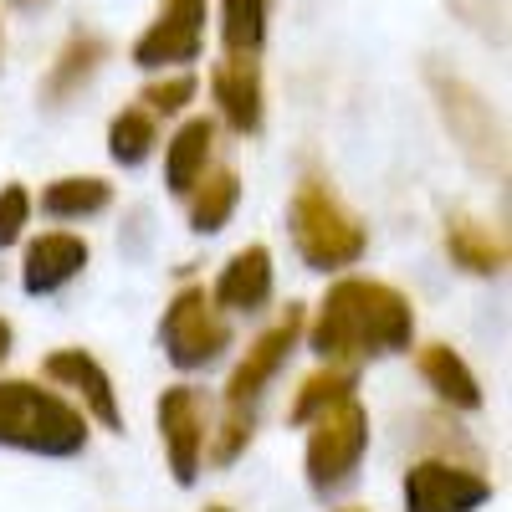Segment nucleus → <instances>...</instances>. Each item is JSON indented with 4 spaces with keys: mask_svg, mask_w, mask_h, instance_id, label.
Listing matches in <instances>:
<instances>
[{
    "mask_svg": "<svg viewBox=\"0 0 512 512\" xmlns=\"http://www.w3.org/2000/svg\"><path fill=\"white\" fill-rule=\"evenodd\" d=\"M308 328V349L323 364H364L390 359L415 344V308L410 297L379 277H338Z\"/></svg>",
    "mask_w": 512,
    "mask_h": 512,
    "instance_id": "1",
    "label": "nucleus"
},
{
    "mask_svg": "<svg viewBox=\"0 0 512 512\" xmlns=\"http://www.w3.org/2000/svg\"><path fill=\"white\" fill-rule=\"evenodd\" d=\"M0 446L47 461H72L88 451V415L31 379H0Z\"/></svg>",
    "mask_w": 512,
    "mask_h": 512,
    "instance_id": "2",
    "label": "nucleus"
},
{
    "mask_svg": "<svg viewBox=\"0 0 512 512\" xmlns=\"http://www.w3.org/2000/svg\"><path fill=\"white\" fill-rule=\"evenodd\" d=\"M287 231H292L297 256H303L313 272H344V267H354L359 256L369 251L364 221L318 175H308L303 185L292 190V200H287Z\"/></svg>",
    "mask_w": 512,
    "mask_h": 512,
    "instance_id": "3",
    "label": "nucleus"
},
{
    "mask_svg": "<svg viewBox=\"0 0 512 512\" xmlns=\"http://www.w3.org/2000/svg\"><path fill=\"white\" fill-rule=\"evenodd\" d=\"M369 451V410L349 395L328 405L323 415L308 420V451H303V472L308 487L318 497H338L354 477H359V461Z\"/></svg>",
    "mask_w": 512,
    "mask_h": 512,
    "instance_id": "4",
    "label": "nucleus"
},
{
    "mask_svg": "<svg viewBox=\"0 0 512 512\" xmlns=\"http://www.w3.org/2000/svg\"><path fill=\"white\" fill-rule=\"evenodd\" d=\"M159 349L185 374L210 369L231 349V318L216 308V297H210L205 287H180L175 297H169L164 318H159Z\"/></svg>",
    "mask_w": 512,
    "mask_h": 512,
    "instance_id": "5",
    "label": "nucleus"
},
{
    "mask_svg": "<svg viewBox=\"0 0 512 512\" xmlns=\"http://www.w3.org/2000/svg\"><path fill=\"white\" fill-rule=\"evenodd\" d=\"M431 93H436V108H441V123L451 128V139L461 144V154L472 159L482 175H507V128L497 118V108L472 88L466 77H446V72H431Z\"/></svg>",
    "mask_w": 512,
    "mask_h": 512,
    "instance_id": "6",
    "label": "nucleus"
},
{
    "mask_svg": "<svg viewBox=\"0 0 512 512\" xmlns=\"http://www.w3.org/2000/svg\"><path fill=\"white\" fill-rule=\"evenodd\" d=\"M303 308H287L256 344L246 349V359L231 369V379H226V415H256V405H262V395H267V384L282 374V364L292 359V349H297V338H303Z\"/></svg>",
    "mask_w": 512,
    "mask_h": 512,
    "instance_id": "7",
    "label": "nucleus"
},
{
    "mask_svg": "<svg viewBox=\"0 0 512 512\" xmlns=\"http://www.w3.org/2000/svg\"><path fill=\"white\" fill-rule=\"evenodd\" d=\"M205 21H210L205 0H164L159 16L134 41V67L164 72V67L200 62V52H205Z\"/></svg>",
    "mask_w": 512,
    "mask_h": 512,
    "instance_id": "8",
    "label": "nucleus"
},
{
    "mask_svg": "<svg viewBox=\"0 0 512 512\" xmlns=\"http://www.w3.org/2000/svg\"><path fill=\"white\" fill-rule=\"evenodd\" d=\"M405 512H477L492 502V482L472 466H456V461H415L405 482H400Z\"/></svg>",
    "mask_w": 512,
    "mask_h": 512,
    "instance_id": "9",
    "label": "nucleus"
},
{
    "mask_svg": "<svg viewBox=\"0 0 512 512\" xmlns=\"http://www.w3.org/2000/svg\"><path fill=\"white\" fill-rule=\"evenodd\" d=\"M154 425H159V441H164V456H169V472H175L180 487H195L200 482V461H205V410H200V395L190 384H169L154 405Z\"/></svg>",
    "mask_w": 512,
    "mask_h": 512,
    "instance_id": "10",
    "label": "nucleus"
},
{
    "mask_svg": "<svg viewBox=\"0 0 512 512\" xmlns=\"http://www.w3.org/2000/svg\"><path fill=\"white\" fill-rule=\"evenodd\" d=\"M47 379L52 384H62V390H72L77 400H82V410H88L103 431H113V436H123V405H118V390H113V379H108V369L88 354V349H57V354H47Z\"/></svg>",
    "mask_w": 512,
    "mask_h": 512,
    "instance_id": "11",
    "label": "nucleus"
},
{
    "mask_svg": "<svg viewBox=\"0 0 512 512\" xmlns=\"http://www.w3.org/2000/svg\"><path fill=\"white\" fill-rule=\"evenodd\" d=\"M88 262H93V251H88L82 236L47 231V236H36L26 246V256H21V287H26V297H52L67 282H77Z\"/></svg>",
    "mask_w": 512,
    "mask_h": 512,
    "instance_id": "12",
    "label": "nucleus"
},
{
    "mask_svg": "<svg viewBox=\"0 0 512 512\" xmlns=\"http://www.w3.org/2000/svg\"><path fill=\"white\" fill-rule=\"evenodd\" d=\"M210 98H216L221 118L231 134H256L267 118V98H262V67L256 57H226L210 67Z\"/></svg>",
    "mask_w": 512,
    "mask_h": 512,
    "instance_id": "13",
    "label": "nucleus"
},
{
    "mask_svg": "<svg viewBox=\"0 0 512 512\" xmlns=\"http://www.w3.org/2000/svg\"><path fill=\"white\" fill-rule=\"evenodd\" d=\"M272 282H277L272 251H267L262 241H251V246H241L231 262L221 267V277H216V287H210V297H216L221 313H256V308L272 303Z\"/></svg>",
    "mask_w": 512,
    "mask_h": 512,
    "instance_id": "14",
    "label": "nucleus"
},
{
    "mask_svg": "<svg viewBox=\"0 0 512 512\" xmlns=\"http://www.w3.org/2000/svg\"><path fill=\"white\" fill-rule=\"evenodd\" d=\"M210 149H216V123L210 118H185L180 134L164 144V190L175 200H185L195 190V180L210 164Z\"/></svg>",
    "mask_w": 512,
    "mask_h": 512,
    "instance_id": "15",
    "label": "nucleus"
},
{
    "mask_svg": "<svg viewBox=\"0 0 512 512\" xmlns=\"http://www.w3.org/2000/svg\"><path fill=\"white\" fill-rule=\"evenodd\" d=\"M415 369L451 410H482V384H477L472 364H466L451 344H425L415 354Z\"/></svg>",
    "mask_w": 512,
    "mask_h": 512,
    "instance_id": "16",
    "label": "nucleus"
},
{
    "mask_svg": "<svg viewBox=\"0 0 512 512\" xmlns=\"http://www.w3.org/2000/svg\"><path fill=\"white\" fill-rule=\"evenodd\" d=\"M446 251H451V262L472 277H497L507 267V236L472 221V216H456L446 226Z\"/></svg>",
    "mask_w": 512,
    "mask_h": 512,
    "instance_id": "17",
    "label": "nucleus"
},
{
    "mask_svg": "<svg viewBox=\"0 0 512 512\" xmlns=\"http://www.w3.org/2000/svg\"><path fill=\"white\" fill-rule=\"evenodd\" d=\"M185 200H190V231H195V236H216V231H226V221L236 216V205H241V180H236V169H216V175H200L195 190H190Z\"/></svg>",
    "mask_w": 512,
    "mask_h": 512,
    "instance_id": "18",
    "label": "nucleus"
},
{
    "mask_svg": "<svg viewBox=\"0 0 512 512\" xmlns=\"http://www.w3.org/2000/svg\"><path fill=\"white\" fill-rule=\"evenodd\" d=\"M108 205H113V185L98 175H62L41 190V210L52 221H88V216H103Z\"/></svg>",
    "mask_w": 512,
    "mask_h": 512,
    "instance_id": "19",
    "label": "nucleus"
},
{
    "mask_svg": "<svg viewBox=\"0 0 512 512\" xmlns=\"http://www.w3.org/2000/svg\"><path fill=\"white\" fill-rule=\"evenodd\" d=\"M272 0H221V47L226 57H256L267 47Z\"/></svg>",
    "mask_w": 512,
    "mask_h": 512,
    "instance_id": "20",
    "label": "nucleus"
},
{
    "mask_svg": "<svg viewBox=\"0 0 512 512\" xmlns=\"http://www.w3.org/2000/svg\"><path fill=\"white\" fill-rule=\"evenodd\" d=\"M108 57V47L93 36V31H77L67 47L57 52V62H52V72H47V98L52 103H62V98H72L82 82H88L93 72H98V62Z\"/></svg>",
    "mask_w": 512,
    "mask_h": 512,
    "instance_id": "21",
    "label": "nucleus"
},
{
    "mask_svg": "<svg viewBox=\"0 0 512 512\" xmlns=\"http://www.w3.org/2000/svg\"><path fill=\"white\" fill-rule=\"evenodd\" d=\"M154 144H159V123H154L149 108H123V113H113V123H108V159H113V164L139 169V164L154 154Z\"/></svg>",
    "mask_w": 512,
    "mask_h": 512,
    "instance_id": "22",
    "label": "nucleus"
},
{
    "mask_svg": "<svg viewBox=\"0 0 512 512\" xmlns=\"http://www.w3.org/2000/svg\"><path fill=\"white\" fill-rule=\"evenodd\" d=\"M354 390H359V374H354L349 364H328V369H318V374L303 379V390H297L287 420H292V425H308L313 415H323V410L338 405V400H349Z\"/></svg>",
    "mask_w": 512,
    "mask_h": 512,
    "instance_id": "23",
    "label": "nucleus"
},
{
    "mask_svg": "<svg viewBox=\"0 0 512 512\" xmlns=\"http://www.w3.org/2000/svg\"><path fill=\"white\" fill-rule=\"evenodd\" d=\"M195 93H200V77H195L190 67H180V72H169V77L149 82V88L139 93V108H149L154 118H159V113L175 118V113H185V108L195 103Z\"/></svg>",
    "mask_w": 512,
    "mask_h": 512,
    "instance_id": "24",
    "label": "nucleus"
},
{
    "mask_svg": "<svg viewBox=\"0 0 512 512\" xmlns=\"http://www.w3.org/2000/svg\"><path fill=\"white\" fill-rule=\"evenodd\" d=\"M26 221H31V195L26 185H0V251L16 246L26 236Z\"/></svg>",
    "mask_w": 512,
    "mask_h": 512,
    "instance_id": "25",
    "label": "nucleus"
},
{
    "mask_svg": "<svg viewBox=\"0 0 512 512\" xmlns=\"http://www.w3.org/2000/svg\"><path fill=\"white\" fill-rule=\"evenodd\" d=\"M251 431H256V415H226L221 420V436H216V466H231L246 446H251Z\"/></svg>",
    "mask_w": 512,
    "mask_h": 512,
    "instance_id": "26",
    "label": "nucleus"
},
{
    "mask_svg": "<svg viewBox=\"0 0 512 512\" xmlns=\"http://www.w3.org/2000/svg\"><path fill=\"white\" fill-rule=\"evenodd\" d=\"M11 344H16V328H11L6 318H0V364L11 359Z\"/></svg>",
    "mask_w": 512,
    "mask_h": 512,
    "instance_id": "27",
    "label": "nucleus"
},
{
    "mask_svg": "<svg viewBox=\"0 0 512 512\" xmlns=\"http://www.w3.org/2000/svg\"><path fill=\"white\" fill-rule=\"evenodd\" d=\"M16 6H21V11H31V6H36V0H16Z\"/></svg>",
    "mask_w": 512,
    "mask_h": 512,
    "instance_id": "28",
    "label": "nucleus"
},
{
    "mask_svg": "<svg viewBox=\"0 0 512 512\" xmlns=\"http://www.w3.org/2000/svg\"><path fill=\"white\" fill-rule=\"evenodd\" d=\"M205 512H231V507H221V502H216V507H205Z\"/></svg>",
    "mask_w": 512,
    "mask_h": 512,
    "instance_id": "29",
    "label": "nucleus"
},
{
    "mask_svg": "<svg viewBox=\"0 0 512 512\" xmlns=\"http://www.w3.org/2000/svg\"><path fill=\"white\" fill-rule=\"evenodd\" d=\"M344 512H364V507H344Z\"/></svg>",
    "mask_w": 512,
    "mask_h": 512,
    "instance_id": "30",
    "label": "nucleus"
}]
</instances>
